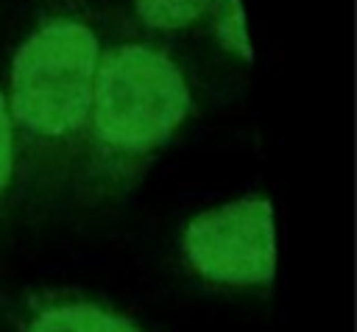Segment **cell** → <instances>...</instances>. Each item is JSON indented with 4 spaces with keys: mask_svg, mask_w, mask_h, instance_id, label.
Wrapping results in <instances>:
<instances>
[{
    "mask_svg": "<svg viewBox=\"0 0 357 332\" xmlns=\"http://www.w3.org/2000/svg\"><path fill=\"white\" fill-rule=\"evenodd\" d=\"M192 92L178 61L153 42L100 47L86 139L106 173L131 170L187 120Z\"/></svg>",
    "mask_w": 357,
    "mask_h": 332,
    "instance_id": "6da1fadb",
    "label": "cell"
},
{
    "mask_svg": "<svg viewBox=\"0 0 357 332\" xmlns=\"http://www.w3.org/2000/svg\"><path fill=\"white\" fill-rule=\"evenodd\" d=\"M98 59V31L78 8L45 14L11 61L6 103L14 134L45 151L78 145L89 128Z\"/></svg>",
    "mask_w": 357,
    "mask_h": 332,
    "instance_id": "7a4b0ae2",
    "label": "cell"
},
{
    "mask_svg": "<svg viewBox=\"0 0 357 332\" xmlns=\"http://www.w3.org/2000/svg\"><path fill=\"white\" fill-rule=\"evenodd\" d=\"M195 273L218 285H268L273 279V209L251 195L195 215L181 237Z\"/></svg>",
    "mask_w": 357,
    "mask_h": 332,
    "instance_id": "3957f363",
    "label": "cell"
},
{
    "mask_svg": "<svg viewBox=\"0 0 357 332\" xmlns=\"http://www.w3.org/2000/svg\"><path fill=\"white\" fill-rule=\"evenodd\" d=\"M25 332H142L134 321L84 301V299H50L39 304L25 321Z\"/></svg>",
    "mask_w": 357,
    "mask_h": 332,
    "instance_id": "277c9868",
    "label": "cell"
},
{
    "mask_svg": "<svg viewBox=\"0 0 357 332\" xmlns=\"http://www.w3.org/2000/svg\"><path fill=\"white\" fill-rule=\"evenodd\" d=\"M131 3L137 20L145 28L162 33L187 31L201 20H206L218 6V0H131Z\"/></svg>",
    "mask_w": 357,
    "mask_h": 332,
    "instance_id": "5b68a950",
    "label": "cell"
},
{
    "mask_svg": "<svg viewBox=\"0 0 357 332\" xmlns=\"http://www.w3.org/2000/svg\"><path fill=\"white\" fill-rule=\"evenodd\" d=\"M212 17H215V36H218V42L229 53L251 61V45H248L245 17H243L240 0H218Z\"/></svg>",
    "mask_w": 357,
    "mask_h": 332,
    "instance_id": "8992f818",
    "label": "cell"
},
{
    "mask_svg": "<svg viewBox=\"0 0 357 332\" xmlns=\"http://www.w3.org/2000/svg\"><path fill=\"white\" fill-rule=\"evenodd\" d=\"M14 159H17V134H14V123H11V114H8L6 95L0 92V195L11 184Z\"/></svg>",
    "mask_w": 357,
    "mask_h": 332,
    "instance_id": "52a82bcc",
    "label": "cell"
}]
</instances>
